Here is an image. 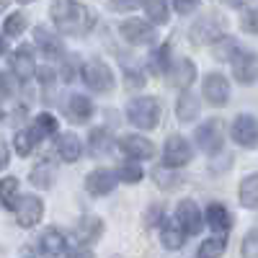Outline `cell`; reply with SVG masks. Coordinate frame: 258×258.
I'll return each instance as SVG.
<instances>
[{
  "label": "cell",
  "mask_w": 258,
  "mask_h": 258,
  "mask_svg": "<svg viewBox=\"0 0 258 258\" xmlns=\"http://www.w3.org/2000/svg\"><path fill=\"white\" fill-rule=\"evenodd\" d=\"M194 140H197V147L207 155H217L222 153L225 147V129H222V121L220 119H207L197 126L194 132Z\"/></svg>",
  "instance_id": "4"
},
{
  "label": "cell",
  "mask_w": 258,
  "mask_h": 258,
  "mask_svg": "<svg viewBox=\"0 0 258 258\" xmlns=\"http://www.w3.org/2000/svg\"><path fill=\"white\" fill-rule=\"evenodd\" d=\"M88 145H91V153L96 155V158H103V155H109L111 150H114V140H111V135L106 132V129H93V132L88 135Z\"/></svg>",
  "instance_id": "26"
},
{
  "label": "cell",
  "mask_w": 258,
  "mask_h": 258,
  "mask_svg": "<svg viewBox=\"0 0 258 258\" xmlns=\"http://www.w3.org/2000/svg\"><path fill=\"white\" fill-rule=\"evenodd\" d=\"M165 78L173 88H183L188 91V85L197 80V64H194L188 57H173L165 70Z\"/></svg>",
  "instance_id": "12"
},
{
  "label": "cell",
  "mask_w": 258,
  "mask_h": 258,
  "mask_svg": "<svg viewBox=\"0 0 258 258\" xmlns=\"http://www.w3.org/2000/svg\"><path fill=\"white\" fill-rule=\"evenodd\" d=\"M36 78H39V83H41V88H52L54 80H57V73H54L52 68H39V70H36Z\"/></svg>",
  "instance_id": "41"
},
{
  "label": "cell",
  "mask_w": 258,
  "mask_h": 258,
  "mask_svg": "<svg viewBox=\"0 0 258 258\" xmlns=\"http://www.w3.org/2000/svg\"><path fill=\"white\" fill-rule=\"evenodd\" d=\"M36 142H39V140H36V135L31 132V126H29V129H18L16 137H13V150H16L21 158H26V155L34 153Z\"/></svg>",
  "instance_id": "32"
},
{
  "label": "cell",
  "mask_w": 258,
  "mask_h": 258,
  "mask_svg": "<svg viewBox=\"0 0 258 258\" xmlns=\"http://www.w3.org/2000/svg\"><path fill=\"white\" fill-rule=\"evenodd\" d=\"M153 178H155V183L163 191H173V188L181 186V176L176 173V170H168V168H155L153 170Z\"/></svg>",
  "instance_id": "36"
},
{
  "label": "cell",
  "mask_w": 258,
  "mask_h": 258,
  "mask_svg": "<svg viewBox=\"0 0 258 258\" xmlns=\"http://www.w3.org/2000/svg\"><path fill=\"white\" fill-rule=\"evenodd\" d=\"M8 163H11V150H8V145L3 140H0V170H6Z\"/></svg>",
  "instance_id": "44"
},
{
  "label": "cell",
  "mask_w": 258,
  "mask_h": 258,
  "mask_svg": "<svg viewBox=\"0 0 258 258\" xmlns=\"http://www.w3.org/2000/svg\"><path fill=\"white\" fill-rule=\"evenodd\" d=\"M202 96L209 106H227L230 103V83L222 73H207L202 80Z\"/></svg>",
  "instance_id": "8"
},
{
  "label": "cell",
  "mask_w": 258,
  "mask_h": 258,
  "mask_svg": "<svg viewBox=\"0 0 258 258\" xmlns=\"http://www.w3.org/2000/svg\"><path fill=\"white\" fill-rule=\"evenodd\" d=\"M160 114H163V109H160L158 98H153V96H137L126 106V119L137 129H145V132H150V129H155L160 124Z\"/></svg>",
  "instance_id": "2"
},
{
  "label": "cell",
  "mask_w": 258,
  "mask_h": 258,
  "mask_svg": "<svg viewBox=\"0 0 258 258\" xmlns=\"http://www.w3.org/2000/svg\"><path fill=\"white\" fill-rule=\"evenodd\" d=\"M142 11H145V16L150 18V26H165L168 24V13H170V8H168V3H163V0H153V3H145L142 6Z\"/></svg>",
  "instance_id": "29"
},
{
  "label": "cell",
  "mask_w": 258,
  "mask_h": 258,
  "mask_svg": "<svg viewBox=\"0 0 258 258\" xmlns=\"http://www.w3.org/2000/svg\"><path fill=\"white\" fill-rule=\"evenodd\" d=\"M183 238H186V235L181 232L176 220H163L160 222V243L168 250H181L183 248Z\"/></svg>",
  "instance_id": "24"
},
{
  "label": "cell",
  "mask_w": 258,
  "mask_h": 258,
  "mask_svg": "<svg viewBox=\"0 0 258 258\" xmlns=\"http://www.w3.org/2000/svg\"><path fill=\"white\" fill-rule=\"evenodd\" d=\"M119 150L132 160V163H140V160H150L155 155V145L150 142L147 137L142 135H124L119 140Z\"/></svg>",
  "instance_id": "14"
},
{
  "label": "cell",
  "mask_w": 258,
  "mask_h": 258,
  "mask_svg": "<svg viewBox=\"0 0 258 258\" xmlns=\"http://www.w3.org/2000/svg\"><path fill=\"white\" fill-rule=\"evenodd\" d=\"M80 78L93 93H109V91H114V85H116L114 70L103 59H88L80 68Z\"/></svg>",
  "instance_id": "3"
},
{
  "label": "cell",
  "mask_w": 258,
  "mask_h": 258,
  "mask_svg": "<svg viewBox=\"0 0 258 258\" xmlns=\"http://www.w3.org/2000/svg\"><path fill=\"white\" fill-rule=\"evenodd\" d=\"M202 220L207 222L204 227H212L214 230V235H225L232 227V214H230V209L222 202H212L207 207V214H204Z\"/></svg>",
  "instance_id": "18"
},
{
  "label": "cell",
  "mask_w": 258,
  "mask_h": 258,
  "mask_svg": "<svg viewBox=\"0 0 258 258\" xmlns=\"http://www.w3.org/2000/svg\"><path fill=\"white\" fill-rule=\"evenodd\" d=\"M3 11H8V3H0V13H3Z\"/></svg>",
  "instance_id": "48"
},
{
  "label": "cell",
  "mask_w": 258,
  "mask_h": 258,
  "mask_svg": "<svg viewBox=\"0 0 258 258\" xmlns=\"http://www.w3.org/2000/svg\"><path fill=\"white\" fill-rule=\"evenodd\" d=\"M11 70L18 80H29L36 73V62H34V49L29 44H21L13 54H11Z\"/></svg>",
  "instance_id": "16"
},
{
  "label": "cell",
  "mask_w": 258,
  "mask_h": 258,
  "mask_svg": "<svg viewBox=\"0 0 258 258\" xmlns=\"http://www.w3.org/2000/svg\"><path fill=\"white\" fill-rule=\"evenodd\" d=\"M232 64V75L240 85H253L255 78H258V64H255V54L250 49H243L238 47L232 52V57L227 59Z\"/></svg>",
  "instance_id": "9"
},
{
  "label": "cell",
  "mask_w": 258,
  "mask_h": 258,
  "mask_svg": "<svg viewBox=\"0 0 258 258\" xmlns=\"http://www.w3.org/2000/svg\"><path fill=\"white\" fill-rule=\"evenodd\" d=\"M225 250H227L225 235H212V238L202 240V245H199V258H220V255H225Z\"/></svg>",
  "instance_id": "31"
},
{
  "label": "cell",
  "mask_w": 258,
  "mask_h": 258,
  "mask_svg": "<svg viewBox=\"0 0 258 258\" xmlns=\"http://www.w3.org/2000/svg\"><path fill=\"white\" fill-rule=\"evenodd\" d=\"M188 36L194 44H214V41H220L225 36V24L217 18V16H202L191 24L188 29Z\"/></svg>",
  "instance_id": "7"
},
{
  "label": "cell",
  "mask_w": 258,
  "mask_h": 258,
  "mask_svg": "<svg viewBox=\"0 0 258 258\" xmlns=\"http://www.w3.org/2000/svg\"><path fill=\"white\" fill-rule=\"evenodd\" d=\"M114 178H116V181H121V183H140V181L145 178V170H142V165H140V163L126 160V163H121V165L116 168Z\"/></svg>",
  "instance_id": "33"
},
{
  "label": "cell",
  "mask_w": 258,
  "mask_h": 258,
  "mask_svg": "<svg viewBox=\"0 0 258 258\" xmlns=\"http://www.w3.org/2000/svg\"><path fill=\"white\" fill-rule=\"evenodd\" d=\"M194 158V147L183 135H170L163 145V168L168 170H178L183 165H188Z\"/></svg>",
  "instance_id": "5"
},
{
  "label": "cell",
  "mask_w": 258,
  "mask_h": 258,
  "mask_svg": "<svg viewBox=\"0 0 258 258\" xmlns=\"http://www.w3.org/2000/svg\"><path fill=\"white\" fill-rule=\"evenodd\" d=\"M176 225L181 227L183 235H199L204 230V220H202L199 204L191 202V199H181L178 207H176Z\"/></svg>",
  "instance_id": "10"
},
{
  "label": "cell",
  "mask_w": 258,
  "mask_h": 258,
  "mask_svg": "<svg viewBox=\"0 0 258 258\" xmlns=\"http://www.w3.org/2000/svg\"><path fill=\"white\" fill-rule=\"evenodd\" d=\"M68 258H96V255H93V250H88V248H75V250L68 253Z\"/></svg>",
  "instance_id": "45"
},
{
  "label": "cell",
  "mask_w": 258,
  "mask_h": 258,
  "mask_svg": "<svg viewBox=\"0 0 258 258\" xmlns=\"http://www.w3.org/2000/svg\"><path fill=\"white\" fill-rule=\"evenodd\" d=\"M13 91H16L13 78H11L8 73H0V103H3V101H8V98L13 96Z\"/></svg>",
  "instance_id": "39"
},
{
  "label": "cell",
  "mask_w": 258,
  "mask_h": 258,
  "mask_svg": "<svg viewBox=\"0 0 258 258\" xmlns=\"http://www.w3.org/2000/svg\"><path fill=\"white\" fill-rule=\"evenodd\" d=\"M26 13L24 11H13L8 18H6V24H3V34L6 36H21L26 31Z\"/></svg>",
  "instance_id": "35"
},
{
  "label": "cell",
  "mask_w": 258,
  "mask_h": 258,
  "mask_svg": "<svg viewBox=\"0 0 258 258\" xmlns=\"http://www.w3.org/2000/svg\"><path fill=\"white\" fill-rule=\"evenodd\" d=\"M34 41H36V47L44 52V57L47 59H59V57H64V47H62V41L49 31V29H44V26H36L34 29Z\"/></svg>",
  "instance_id": "19"
},
{
  "label": "cell",
  "mask_w": 258,
  "mask_h": 258,
  "mask_svg": "<svg viewBox=\"0 0 258 258\" xmlns=\"http://www.w3.org/2000/svg\"><path fill=\"white\" fill-rule=\"evenodd\" d=\"M199 111H202V103H199V96H194L191 91H183L176 101V116L178 121H194L199 119Z\"/></svg>",
  "instance_id": "23"
},
{
  "label": "cell",
  "mask_w": 258,
  "mask_h": 258,
  "mask_svg": "<svg viewBox=\"0 0 258 258\" xmlns=\"http://www.w3.org/2000/svg\"><path fill=\"white\" fill-rule=\"evenodd\" d=\"M163 222V207L160 204H153L147 212H145V225L147 227H158Z\"/></svg>",
  "instance_id": "40"
},
{
  "label": "cell",
  "mask_w": 258,
  "mask_h": 258,
  "mask_svg": "<svg viewBox=\"0 0 258 258\" xmlns=\"http://www.w3.org/2000/svg\"><path fill=\"white\" fill-rule=\"evenodd\" d=\"M103 235V220L96 214H83L75 225V240L80 245H91Z\"/></svg>",
  "instance_id": "17"
},
{
  "label": "cell",
  "mask_w": 258,
  "mask_h": 258,
  "mask_svg": "<svg viewBox=\"0 0 258 258\" xmlns=\"http://www.w3.org/2000/svg\"><path fill=\"white\" fill-rule=\"evenodd\" d=\"M114 258H119V255H114Z\"/></svg>",
  "instance_id": "49"
},
{
  "label": "cell",
  "mask_w": 258,
  "mask_h": 258,
  "mask_svg": "<svg viewBox=\"0 0 258 258\" xmlns=\"http://www.w3.org/2000/svg\"><path fill=\"white\" fill-rule=\"evenodd\" d=\"M64 111H68V116L75 124H83V121H88L93 116V101L88 96H83V93H73L68 98V103H64Z\"/></svg>",
  "instance_id": "20"
},
{
  "label": "cell",
  "mask_w": 258,
  "mask_h": 258,
  "mask_svg": "<svg viewBox=\"0 0 258 258\" xmlns=\"http://www.w3.org/2000/svg\"><path fill=\"white\" fill-rule=\"evenodd\" d=\"M49 16L54 21L57 31L68 34V36H80L85 31H91L96 18L88 13L83 3H73V0H59V3H52Z\"/></svg>",
  "instance_id": "1"
},
{
  "label": "cell",
  "mask_w": 258,
  "mask_h": 258,
  "mask_svg": "<svg viewBox=\"0 0 258 258\" xmlns=\"http://www.w3.org/2000/svg\"><path fill=\"white\" fill-rule=\"evenodd\" d=\"M142 85H145V75H142L140 70H137V73H135V70L126 73V88L135 91V88H142Z\"/></svg>",
  "instance_id": "43"
},
{
  "label": "cell",
  "mask_w": 258,
  "mask_h": 258,
  "mask_svg": "<svg viewBox=\"0 0 258 258\" xmlns=\"http://www.w3.org/2000/svg\"><path fill=\"white\" fill-rule=\"evenodd\" d=\"M238 199H240V207H245V209H255L258 207V178H255V173H248L240 181Z\"/></svg>",
  "instance_id": "25"
},
{
  "label": "cell",
  "mask_w": 258,
  "mask_h": 258,
  "mask_svg": "<svg viewBox=\"0 0 258 258\" xmlns=\"http://www.w3.org/2000/svg\"><path fill=\"white\" fill-rule=\"evenodd\" d=\"M39 250H41V255H47V258H59L64 250H68V240H64V235L59 230L49 227L39 238Z\"/></svg>",
  "instance_id": "21"
},
{
  "label": "cell",
  "mask_w": 258,
  "mask_h": 258,
  "mask_svg": "<svg viewBox=\"0 0 258 258\" xmlns=\"http://www.w3.org/2000/svg\"><path fill=\"white\" fill-rule=\"evenodd\" d=\"M29 178H31V183H34L36 188H52V183H54V170H52L49 160H41L39 165H34L31 173H29Z\"/></svg>",
  "instance_id": "30"
},
{
  "label": "cell",
  "mask_w": 258,
  "mask_h": 258,
  "mask_svg": "<svg viewBox=\"0 0 258 258\" xmlns=\"http://www.w3.org/2000/svg\"><path fill=\"white\" fill-rule=\"evenodd\" d=\"M240 253H243V258H258V243H255V227L245 232V238H243V245H240Z\"/></svg>",
  "instance_id": "37"
},
{
  "label": "cell",
  "mask_w": 258,
  "mask_h": 258,
  "mask_svg": "<svg viewBox=\"0 0 258 258\" xmlns=\"http://www.w3.org/2000/svg\"><path fill=\"white\" fill-rule=\"evenodd\" d=\"M18 178L16 176H8V178H0V204L6 209H13L16 199H18Z\"/></svg>",
  "instance_id": "34"
},
{
  "label": "cell",
  "mask_w": 258,
  "mask_h": 258,
  "mask_svg": "<svg viewBox=\"0 0 258 258\" xmlns=\"http://www.w3.org/2000/svg\"><path fill=\"white\" fill-rule=\"evenodd\" d=\"M116 188V178H114V170H106V168H96L85 176V191L91 197H106Z\"/></svg>",
  "instance_id": "15"
},
{
  "label": "cell",
  "mask_w": 258,
  "mask_h": 258,
  "mask_svg": "<svg viewBox=\"0 0 258 258\" xmlns=\"http://www.w3.org/2000/svg\"><path fill=\"white\" fill-rule=\"evenodd\" d=\"M230 137L235 140V145H240L243 150H253L258 142V124L253 114H238L230 126Z\"/></svg>",
  "instance_id": "11"
},
{
  "label": "cell",
  "mask_w": 258,
  "mask_h": 258,
  "mask_svg": "<svg viewBox=\"0 0 258 258\" xmlns=\"http://www.w3.org/2000/svg\"><path fill=\"white\" fill-rule=\"evenodd\" d=\"M119 34L126 44H135V47H145V44H153L155 41V29L147 24V21L140 18H129L119 26Z\"/></svg>",
  "instance_id": "13"
},
{
  "label": "cell",
  "mask_w": 258,
  "mask_h": 258,
  "mask_svg": "<svg viewBox=\"0 0 258 258\" xmlns=\"http://www.w3.org/2000/svg\"><path fill=\"white\" fill-rule=\"evenodd\" d=\"M170 59H173V57H170V47H168V44H160L158 49L150 52V57H147V68H150V73H153V75H165Z\"/></svg>",
  "instance_id": "27"
},
{
  "label": "cell",
  "mask_w": 258,
  "mask_h": 258,
  "mask_svg": "<svg viewBox=\"0 0 258 258\" xmlns=\"http://www.w3.org/2000/svg\"><path fill=\"white\" fill-rule=\"evenodd\" d=\"M168 8H173V11L181 13V16H188V13H194V11H199V3H197V0H191V3H188V0H176V3L168 6Z\"/></svg>",
  "instance_id": "42"
},
{
  "label": "cell",
  "mask_w": 258,
  "mask_h": 258,
  "mask_svg": "<svg viewBox=\"0 0 258 258\" xmlns=\"http://www.w3.org/2000/svg\"><path fill=\"white\" fill-rule=\"evenodd\" d=\"M111 11H137V3H121V0H116V3H109Z\"/></svg>",
  "instance_id": "46"
},
{
  "label": "cell",
  "mask_w": 258,
  "mask_h": 258,
  "mask_svg": "<svg viewBox=\"0 0 258 258\" xmlns=\"http://www.w3.org/2000/svg\"><path fill=\"white\" fill-rule=\"evenodd\" d=\"M6 49H8V41L3 39V34H0V54H6Z\"/></svg>",
  "instance_id": "47"
},
{
  "label": "cell",
  "mask_w": 258,
  "mask_h": 258,
  "mask_svg": "<svg viewBox=\"0 0 258 258\" xmlns=\"http://www.w3.org/2000/svg\"><path fill=\"white\" fill-rule=\"evenodd\" d=\"M13 209H16L18 225L26 230L36 227L41 222V217H44V202H41V197H34V194H21L13 204Z\"/></svg>",
  "instance_id": "6"
},
{
  "label": "cell",
  "mask_w": 258,
  "mask_h": 258,
  "mask_svg": "<svg viewBox=\"0 0 258 258\" xmlns=\"http://www.w3.org/2000/svg\"><path fill=\"white\" fill-rule=\"evenodd\" d=\"M57 155L64 160V163H75L80 155H83V142L78 140L75 132H62L57 137Z\"/></svg>",
  "instance_id": "22"
},
{
  "label": "cell",
  "mask_w": 258,
  "mask_h": 258,
  "mask_svg": "<svg viewBox=\"0 0 258 258\" xmlns=\"http://www.w3.org/2000/svg\"><path fill=\"white\" fill-rule=\"evenodd\" d=\"M57 129H59V121L52 116V114H36L34 116V126H31V132L36 135V140L41 137H54L57 135Z\"/></svg>",
  "instance_id": "28"
},
{
  "label": "cell",
  "mask_w": 258,
  "mask_h": 258,
  "mask_svg": "<svg viewBox=\"0 0 258 258\" xmlns=\"http://www.w3.org/2000/svg\"><path fill=\"white\" fill-rule=\"evenodd\" d=\"M240 29L245 34H255V6H245V13L240 18Z\"/></svg>",
  "instance_id": "38"
}]
</instances>
